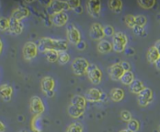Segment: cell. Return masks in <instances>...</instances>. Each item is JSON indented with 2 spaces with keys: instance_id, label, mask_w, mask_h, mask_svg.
<instances>
[{
  "instance_id": "cell-36",
  "label": "cell",
  "mask_w": 160,
  "mask_h": 132,
  "mask_svg": "<svg viewBox=\"0 0 160 132\" xmlns=\"http://www.w3.org/2000/svg\"><path fill=\"white\" fill-rule=\"evenodd\" d=\"M67 4H68L70 9H72L74 11L81 7V1L80 0H68Z\"/></svg>"
},
{
  "instance_id": "cell-48",
  "label": "cell",
  "mask_w": 160,
  "mask_h": 132,
  "mask_svg": "<svg viewBox=\"0 0 160 132\" xmlns=\"http://www.w3.org/2000/svg\"><path fill=\"white\" fill-rule=\"evenodd\" d=\"M18 132H28L26 130H20V131H18Z\"/></svg>"
},
{
  "instance_id": "cell-13",
  "label": "cell",
  "mask_w": 160,
  "mask_h": 132,
  "mask_svg": "<svg viewBox=\"0 0 160 132\" xmlns=\"http://www.w3.org/2000/svg\"><path fill=\"white\" fill-rule=\"evenodd\" d=\"M90 37L92 40H98L101 41L102 40V38L104 37V34H103V26L100 23H93L91 26L90 28Z\"/></svg>"
},
{
  "instance_id": "cell-42",
  "label": "cell",
  "mask_w": 160,
  "mask_h": 132,
  "mask_svg": "<svg viewBox=\"0 0 160 132\" xmlns=\"http://www.w3.org/2000/svg\"><path fill=\"white\" fill-rule=\"evenodd\" d=\"M125 52H126V55L127 56H132V55L135 54V50L133 48H128V49L125 48Z\"/></svg>"
},
{
  "instance_id": "cell-38",
  "label": "cell",
  "mask_w": 160,
  "mask_h": 132,
  "mask_svg": "<svg viewBox=\"0 0 160 132\" xmlns=\"http://www.w3.org/2000/svg\"><path fill=\"white\" fill-rule=\"evenodd\" d=\"M120 117H121L122 120L125 121V122H129L132 120V115L128 110H123L120 114Z\"/></svg>"
},
{
  "instance_id": "cell-21",
  "label": "cell",
  "mask_w": 160,
  "mask_h": 132,
  "mask_svg": "<svg viewBox=\"0 0 160 132\" xmlns=\"http://www.w3.org/2000/svg\"><path fill=\"white\" fill-rule=\"evenodd\" d=\"M160 59V54L158 53V51L157 50V48H155L154 46L149 48L147 53V59L149 63L151 64H155L158 60Z\"/></svg>"
},
{
  "instance_id": "cell-29",
  "label": "cell",
  "mask_w": 160,
  "mask_h": 132,
  "mask_svg": "<svg viewBox=\"0 0 160 132\" xmlns=\"http://www.w3.org/2000/svg\"><path fill=\"white\" fill-rule=\"evenodd\" d=\"M140 129V123L138 120L132 119L129 122H127V130L130 132H137Z\"/></svg>"
},
{
  "instance_id": "cell-23",
  "label": "cell",
  "mask_w": 160,
  "mask_h": 132,
  "mask_svg": "<svg viewBox=\"0 0 160 132\" xmlns=\"http://www.w3.org/2000/svg\"><path fill=\"white\" fill-rule=\"evenodd\" d=\"M84 110L85 109L83 108H80L78 107H75L73 105H70L68 107V114L72 119H79L84 114Z\"/></svg>"
},
{
  "instance_id": "cell-15",
  "label": "cell",
  "mask_w": 160,
  "mask_h": 132,
  "mask_svg": "<svg viewBox=\"0 0 160 132\" xmlns=\"http://www.w3.org/2000/svg\"><path fill=\"white\" fill-rule=\"evenodd\" d=\"M24 30V24L22 23V21H18L16 20L12 17L9 18V28H8V32L14 35V36H18L20 35Z\"/></svg>"
},
{
  "instance_id": "cell-1",
  "label": "cell",
  "mask_w": 160,
  "mask_h": 132,
  "mask_svg": "<svg viewBox=\"0 0 160 132\" xmlns=\"http://www.w3.org/2000/svg\"><path fill=\"white\" fill-rule=\"evenodd\" d=\"M69 48L68 41L65 39H53L50 37H41L38 43V49L41 53H45L49 50L57 52L66 51Z\"/></svg>"
},
{
  "instance_id": "cell-20",
  "label": "cell",
  "mask_w": 160,
  "mask_h": 132,
  "mask_svg": "<svg viewBox=\"0 0 160 132\" xmlns=\"http://www.w3.org/2000/svg\"><path fill=\"white\" fill-rule=\"evenodd\" d=\"M124 97V91L120 87H114L110 91V98L113 102H120Z\"/></svg>"
},
{
  "instance_id": "cell-44",
  "label": "cell",
  "mask_w": 160,
  "mask_h": 132,
  "mask_svg": "<svg viewBox=\"0 0 160 132\" xmlns=\"http://www.w3.org/2000/svg\"><path fill=\"white\" fill-rule=\"evenodd\" d=\"M5 131H6V126H5V124L0 120V132Z\"/></svg>"
},
{
  "instance_id": "cell-45",
  "label": "cell",
  "mask_w": 160,
  "mask_h": 132,
  "mask_svg": "<svg viewBox=\"0 0 160 132\" xmlns=\"http://www.w3.org/2000/svg\"><path fill=\"white\" fill-rule=\"evenodd\" d=\"M155 66H156V68L158 69V70H159L160 71V59L156 63H155Z\"/></svg>"
},
{
  "instance_id": "cell-47",
  "label": "cell",
  "mask_w": 160,
  "mask_h": 132,
  "mask_svg": "<svg viewBox=\"0 0 160 132\" xmlns=\"http://www.w3.org/2000/svg\"><path fill=\"white\" fill-rule=\"evenodd\" d=\"M120 132H130V131H129V130H128L126 129V130H121Z\"/></svg>"
},
{
  "instance_id": "cell-35",
  "label": "cell",
  "mask_w": 160,
  "mask_h": 132,
  "mask_svg": "<svg viewBox=\"0 0 160 132\" xmlns=\"http://www.w3.org/2000/svg\"><path fill=\"white\" fill-rule=\"evenodd\" d=\"M124 23L129 28H134L136 26V21H135V16L133 15H127L124 17Z\"/></svg>"
},
{
  "instance_id": "cell-33",
  "label": "cell",
  "mask_w": 160,
  "mask_h": 132,
  "mask_svg": "<svg viewBox=\"0 0 160 132\" xmlns=\"http://www.w3.org/2000/svg\"><path fill=\"white\" fill-rule=\"evenodd\" d=\"M135 21H136V26H141V27H144L148 23V19L144 15L135 16Z\"/></svg>"
},
{
  "instance_id": "cell-49",
  "label": "cell",
  "mask_w": 160,
  "mask_h": 132,
  "mask_svg": "<svg viewBox=\"0 0 160 132\" xmlns=\"http://www.w3.org/2000/svg\"><path fill=\"white\" fill-rule=\"evenodd\" d=\"M158 19L160 20V14H158Z\"/></svg>"
},
{
  "instance_id": "cell-2",
  "label": "cell",
  "mask_w": 160,
  "mask_h": 132,
  "mask_svg": "<svg viewBox=\"0 0 160 132\" xmlns=\"http://www.w3.org/2000/svg\"><path fill=\"white\" fill-rule=\"evenodd\" d=\"M128 43L127 36L123 32H115L112 36V50L116 53H122L125 50Z\"/></svg>"
},
{
  "instance_id": "cell-17",
  "label": "cell",
  "mask_w": 160,
  "mask_h": 132,
  "mask_svg": "<svg viewBox=\"0 0 160 132\" xmlns=\"http://www.w3.org/2000/svg\"><path fill=\"white\" fill-rule=\"evenodd\" d=\"M30 15L29 10L25 7H18L17 8H15L12 11L11 14V17L16 19V20H18V21H22L23 19L28 17V16Z\"/></svg>"
},
{
  "instance_id": "cell-25",
  "label": "cell",
  "mask_w": 160,
  "mask_h": 132,
  "mask_svg": "<svg viewBox=\"0 0 160 132\" xmlns=\"http://www.w3.org/2000/svg\"><path fill=\"white\" fill-rule=\"evenodd\" d=\"M108 7L112 12L121 13L123 8V2L121 0H110L108 1Z\"/></svg>"
},
{
  "instance_id": "cell-14",
  "label": "cell",
  "mask_w": 160,
  "mask_h": 132,
  "mask_svg": "<svg viewBox=\"0 0 160 132\" xmlns=\"http://www.w3.org/2000/svg\"><path fill=\"white\" fill-rule=\"evenodd\" d=\"M124 70L121 66V63H115L109 68V76L113 81H118L121 79Z\"/></svg>"
},
{
  "instance_id": "cell-16",
  "label": "cell",
  "mask_w": 160,
  "mask_h": 132,
  "mask_svg": "<svg viewBox=\"0 0 160 132\" xmlns=\"http://www.w3.org/2000/svg\"><path fill=\"white\" fill-rule=\"evenodd\" d=\"M50 8L52 10V14L59 12H65L66 10H70V7L67 4V1H60V0H54L50 1L49 3Z\"/></svg>"
},
{
  "instance_id": "cell-31",
  "label": "cell",
  "mask_w": 160,
  "mask_h": 132,
  "mask_svg": "<svg viewBox=\"0 0 160 132\" xmlns=\"http://www.w3.org/2000/svg\"><path fill=\"white\" fill-rule=\"evenodd\" d=\"M65 132H83V127L80 122L72 123Z\"/></svg>"
},
{
  "instance_id": "cell-37",
  "label": "cell",
  "mask_w": 160,
  "mask_h": 132,
  "mask_svg": "<svg viewBox=\"0 0 160 132\" xmlns=\"http://www.w3.org/2000/svg\"><path fill=\"white\" fill-rule=\"evenodd\" d=\"M115 31H114V28L110 26V25H107V26H103V34L104 36H112L114 35Z\"/></svg>"
},
{
  "instance_id": "cell-43",
  "label": "cell",
  "mask_w": 160,
  "mask_h": 132,
  "mask_svg": "<svg viewBox=\"0 0 160 132\" xmlns=\"http://www.w3.org/2000/svg\"><path fill=\"white\" fill-rule=\"evenodd\" d=\"M154 47L157 48V50L158 51V53L160 54V39H158V40H157V41H156V43H155Z\"/></svg>"
},
{
  "instance_id": "cell-10",
  "label": "cell",
  "mask_w": 160,
  "mask_h": 132,
  "mask_svg": "<svg viewBox=\"0 0 160 132\" xmlns=\"http://www.w3.org/2000/svg\"><path fill=\"white\" fill-rule=\"evenodd\" d=\"M55 80L51 77H44L41 79V90L49 97L54 96Z\"/></svg>"
},
{
  "instance_id": "cell-8",
  "label": "cell",
  "mask_w": 160,
  "mask_h": 132,
  "mask_svg": "<svg viewBox=\"0 0 160 132\" xmlns=\"http://www.w3.org/2000/svg\"><path fill=\"white\" fill-rule=\"evenodd\" d=\"M84 98L89 102H100L105 98V94L99 88L92 87L85 92Z\"/></svg>"
},
{
  "instance_id": "cell-50",
  "label": "cell",
  "mask_w": 160,
  "mask_h": 132,
  "mask_svg": "<svg viewBox=\"0 0 160 132\" xmlns=\"http://www.w3.org/2000/svg\"><path fill=\"white\" fill-rule=\"evenodd\" d=\"M159 132H160V126H159Z\"/></svg>"
},
{
  "instance_id": "cell-19",
  "label": "cell",
  "mask_w": 160,
  "mask_h": 132,
  "mask_svg": "<svg viewBox=\"0 0 160 132\" xmlns=\"http://www.w3.org/2000/svg\"><path fill=\"white\" fill-rule=\"evenodd\" d=\"M97 50H98L99 53H102V54L110 53L112 50V43L110 41H108V40L102 39V40L99 41L98 45H97Z\"/></svg>"
},
{
  "instance_id": "cell-22",
  "label": "cell",
  "mask_w": 160,
  "mask_h": 132,
  "mask_svg": "<svg viewBox=\"0 0 160 132\" xmlns=\"http://www.w3.org/2000/svg\"><path fill=\"white\" fill-rule=\"evenodd\" d=\"M86 102L87 101L84 98V97L81 96V95H74L71 99V105H73L75 107L83 108V109H85L86 108Z\"/></svg>"
},
{
  "instance_id": "cell-9",
  "label": "cell",
  "mask_w": 160,
  "mask_h": 132,
  "mask_svg": "<svg viewBox=\"0 0 160 132\" xmlns=\"http://www.w3.org/2000/svg\"><path fill=\"white\" fill-rule=\"evenodd\" d=\"M154 98L153 90L149 87H146L137 95V102L141 107H147L149 105Z\"/></svg>"
},
{
  "instance_id": "cell-27",
  "label": "cell",
  "mask_w": 160,
  "mask_h": 132,
  "mask_svg": "<svg viewBox=\"0 0 160 132\" xmlns=\"http://www.w3.org/2000/svg\"><path fill=\"white\" fill-rule=\"evenodd\" d=\"M134 80H135V75L131 71H126V72L123 73V75L120 79L122 84L126 85V86H130L133 83Z\"/></svg>"
},
{
  "instance_id": "cell-39",
  "label": "cell",
  "mask_w": 160,
  "mask_h": 132,
  "mask_svg": "<svg viewBox=\"0 0 160 132\" xmlns=\"http://www.w3.org/2000/svg\"><path fill=\"white\" fill-rule=\"evenodd\" d=\"M133 30H134V33L136 34V36H146V32H145L144 27H141V26H135L134 28H133Z\"/></svg>"
},
{
  "instance_id": "cell-46",
  "label": "cell",
  "mask_w": 160,
  "mask_h": 132,
  "mask_svg": "<svg viewBox=\"0 0 160 132\" xmlns=\"http://www.w3.org/2000/svg\"><path fill=\"white\" fill-rule=\"evenodd\" d=\"M3 48H4V44H3V41L0 38V55H1V53L3 51Z\"/></svg>"
},
{
  "instance_id": "cell-12",
  "label": "cell",
  "mask_w": 160,
  "mask_h": 132,
  "mask_svg": "<svg viewBox=\"0 0 160 132\" xmlns=\"http://www.w3.org/2000/svg\"><path fill=\"white\" fill-rule=\"evenodd\" d=\"M50 20H51V23L55 26L61 27L67 25V22L69 20V16L66 12L54 13V14H51Z\"/></svg>"
},
{
  "instance_id": "cell-11",
  "label": "cell",
  "mask_w": 160,
  "mask_h": 132,
  "mask_svg": "<svg viewBox=\"0 0 160 132\" xmlns=\"http://www.w3.org/2000/svg\"><path fill=\"white\" fill-rule=\"evenodd\" d=\"M88 14L92 17H99L102 10V3L100 0H89L86 2Z\"/></svg>"
},
{
  "instance_id": "cell-3",
  "label": "cell",
  "mask_w": 160,
  "mask_h": 132,
  "mask_svg": "<svg viewBox=\"0 0 160 132\" xmlns=\"http://www.w3.org/2000/svg\"><path fill=\"white\" fill-rule=\"evenodd\" d=\"M89 62L84 58H76L72 63V70L75 76H83L89 68Z\"/></svg>"
},
{
  "instance_id": "cell-30",
  "label": "cell",
  "mask_w": 160,
  "mask_h": 132,
  "mask_svg": "<svg viewBox=\"0 0 160 132\" xmlns=\"http://www.w3.org/2000/svg\"><path fill=\"white\" fill-rule=\"evenodd\" d=\"M137 3H138V5L142 8H144V9H150V8H152L156 5L157 1L156 0H138Z\"/></svg>"
},
{
  "instance_id": "cell-18",
  "label": "cell",
  "mask_w": 160,
  "mask_h": 132,
  "mask_svg": "<svg viewBox=\"0 0 160 132\" xmlns=\"http://www.w3.org/2000/svg\"><path fill=\"white\" fill-rule=\"evenodd\" d=\"M13 95V87L8 84H3L0 86V97L1 98L6 101L8 102L11 100Z\"/></svg>"
},
{
  "instance_id": "cell-40",
  "label": "cell",
  "mask_w": 160,
  "mask_h": 132,
  "mask_svg": "<svg viewBox=\"0 0 160 132\" xmlns=\"http://www.w3.org/2000/svg\"><path fill=\"white\" fill-rule=\"evenodd\" d=\"M121 66H122V68H123L124 72H126V71H130V69H131V65H130L128 62L123 61V62L121 63Z\"/></svg>"
},
{
  "instance_id": "cell-24",
  "label": "cell",
  "mask_w": 160,
  "mask_h": 132,
  "mask_svg": "<svg viewBox=\"0 0 160 132\" xmlns=\"http://www.w3.org/2000/svg\"><path fill=\"white\" fill-rule=\"evenodd\" d=\"M146 88V87H145V85L144 83L141 81V80H139V79H135L134 81H133V83L129 86V89H130V91L132 92V93H134V94H136V95H138L143 89H145Z\"/></svg>"
},
{
  "instance_id": "cell-6",
  "label": "cell",
  "mask_w": 160,
  "mask_h": 132,
  "mask_svg": "<svg viewBox=\"0 0 160 132\" xmlns=\"http://www.w3.org/2000/svg\"><path fill=\"white\" fill-rule=\"evenodd\" d=\"M38 45L33 42V41H28L26 42L22 49V55L25 60L30 61L34 59L38 55Z\"/></svg>"
},
{
  "instance_id": "cell-26",
  "label": "cell",
  "mask_w": 160,
  "mask_h": 132,
  "mask_svg": "<svg viewBox=\"0 0 160 132\" xmlns=\"http://www.w3.org/2000/svg\"><path fill=\"white\" fill-rule=\"evenodd\" d=\"M31 129L34 132L42 131V120L40 116H34L31 120Z\"/></svg>"
},
{
  "instance_id": "cell-34",
  "label": "cell",
  "mask_w": 160,
  "mask_h": 132,
  "mask_svg": "<svg viewBox=\"0 0 160 132\" xmlns=\"http://www.w3.org/2000/svg\"><path fill=\"white\" fill-rule=\"evenodd\" d=\"M9 28V18L0 17V31L6 32L8 31Z\"/></svg>"
},
{
  "instance_id": "cell-7",
  "label": "cell",
  "mask_w": 160,
  "mask_h": 132,
  "mask_svg": "<svg viewBox=\"0 0 160 132\" xmlns=\"http://www.w3.org/2000/svg\"><path fill=\"white\" fill-rule=\"evenodd\" d=\"M29 109L34 116H40L45 111V106L42 99L38 96L31 97L29 100Z\"/></svg>"
},
{
  "instance_id": "cell-28",
  "label": "cell",
  "mask_w": 160,
  "mask_h": 132,
  "mask_svg": "<svg viewBox=\"0 0 160 132\" xmlns=\"http://www.w3.org/2000/svg\"><path fill=\"white\" fill-rule=\"evenodd\" d=\"M44 54H45L46 59L48 60V62L49 63H55L58 61L59 52L54 51V50H49V51H46Z\"/></svg>"
},
{
  "instance_id": "cell-5",
  "label": "cell",
  "mask_w": 160,
  "mask_h": 132,
  "mask_svg": "<svg viewBox=\"0 0 160 132\" xmlns=\"http://www.w3.org/2000/svg\"><path fill=\"white\" fill-rule=\"evenodd\" d=\"M66 36L67 39L72 45L77 46L82 41V36L80 30L73 24H68L66 26Z\"/></svg>"
},
{
  "instance_id": "cell-32",
  "label": "cell",
  "mask_w": 160,
  "mask_h": 132,
  "mask_svg": "<svg viewBox=\"0 0 160 132\" xmlns=\"http://www.w3.org/2000/svg\"><path fill=\"white\" fill-rule=\"evenodd\" d=\"M70 55L66 52V51H63V52H59V57H58V62L61 64V65H65L67 64L69 61H70Z\"/></svg>"
},
{
  "instance_id": "cell-4",
  "label": "cell",
  "mask_w": 160,
  "mask_h": 132,
  "mask_svg": "<svg viewBox=\"0 0 160 132\" xmlns=\"http://www.w3.org/2000/svg\"><path fill=\"white\" fill-rule=\"evenodd\" d=\"M87 77L91 83L93 85H98L102 82V72L95 64H90L86 72Z\"/></svg>"
},
{
  "instance_id": "cell-41",
  "label": "cell",
  "mask_w": 160,
  "mask_h": 132,
  "mask_svg": "<svg viewBox=\"0 0 160 132\" xmlns=\"http://www.w3.org/2000/svg\"><path fill=\"white\" fill-rule=\"evenodd\" d=\"M86 43L85 42H83V41H81L78 45H77V48L78 49H80V50H82V49H84V48H86Z\"/></svg>"
}]
</instances>
